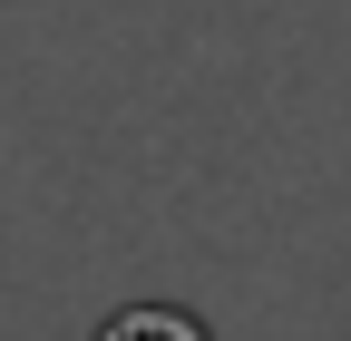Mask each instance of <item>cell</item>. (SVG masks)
<instances>
[{
    "instance_id": "1",
    "label": "cell",
    "mask_w": 351,
    "mask_h": 341,
    "mask_svg": "<svg viewBox=\"0 0 351 341\" xmlns=\"http://www.w3.org/2000/svg\"><path fill=\"white\" fill-rule=\"evenodd\" d=\"M98 341H215V331H205V312H186V303H117V312L98 322Z\"/></svg>"
}]
</instances>
